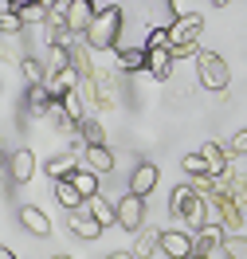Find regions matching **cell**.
Here are the masks:
<instances>
[{"label":"cell","mask_w":247,"mask_h":259,"mask_svg":"<svg viewBox=\"0 0 247 259\" xmlns=\"http://www.w3.org/2000/svg\"><path fill=\"white\" fill-rule=\"evenodd\" d=\"M86 48L90 51H114L118 39H122V8H106L90 20V28L82 32Z\"/></svg>","instance_id":"obj_1"},{"label":"cell","mask_w":247,"mask_h":259,"mask_svg":"<svg viewBox=\"0 0 247 259\" xmlns=\"http://www.w3.org/2000/svg\"><path fill=\"white\" fill-rule=\"evenodd\" d=\"M192 59H196L200 87H204V91H216V95H224L228 82H231V71H228V63H224V55H220V51H204V48H200Z\"/></svg>","instance_id":"obj_2"},{"label":"cell","mask_w":247,"mask_h":259,"mask_svg":"<svg viewBox=\"0 0 247 259\" xmlns=\"http://www.w3.org/2000/svg\"><path fill=\"white\" fill-rule=\"evenodd\" d=\"M145 196L137 193H126L118 200V228H126V232H141L145 228Z\"/></svg>","instance_id":"obj_3"},{"label":"cell","mask_w":247,"mask_h":259,"mask_svg":"<svg viewBox=\"0 0 247 259\" xmlns=\"http://www.w3.org/2000/svg\"><path fill=\"white\" fill-rule=\"evenodd\" d=\"M200 32H204V16L196 12H184L169 24V39H173V48L177 44H200Z\"/></svg>","instance_id":"obj_4"},{"label":"cell","mask_w":247,"mask_h":259,"mask_svg":"<svg viewBox=\"0 0 247 259\" xmlns=\"http://www.w3.org/2000/svg\"><path fill=\"white\" fill-rule=\"evenodd\" d=\"M161 251L169 259H188L196 255V236H188L181 228H173V232H161Z\"/></svg>","instance_id":"obj_5"},{"label":"cell","mask_w":247,"mask_h":259,"mask_svg":"<svg viewBox=\"0 0 247 259\" xmlns=\"http://www.w3.org/2000/svg\"><path fill=\"white\" fill-rule=\"evenodd\" d=\"M67 224H71V232H75L79 240H98L102 232H106V228H102L98 220L90 216V208H86V204H82V208H71V212H67Z\"/></svg>","instance_id":"obj_6"},{"label":"cell","mask_w":247,"mask_h":259,"mask_svg":"<svg viewBox=\"0 0 247 259\" xmlns=\"http://www.w3.org/2000/svg\"><path fill=\"white\" fill-rule=\"evenodd\" d=\"M35 169H39V165H35V153L28 146H20L16 153H8V173H12L16 185H28V181L35 177Z\"/></svg>","instance_id":"obj_7"},{"label":"cell","mask_w":247,"mask_h":259,"mask_svg":"<svg viewBox=\"0 0 247 259\" xmlns=\"http://www.w3.org/2000/svg\"><path fill=\"white\" fill-rule=\"evenodd\" d=\"M63 16H67V28H71L75 35H82L86 28H90V20L98 16V12H94V0H71Z\"/></svg>","instance_id":"obj_8"},{"label":"cell","mask_w":247,"mask_h":259,"mask_svg":"<svg viewBox=\"0 0 247 259\" xmlns=\"http://www.w3.org/2000/svg\"><path fill=\"white\" fill-rule=\"evenodd\" d=\"M20 228L32 232V236H39V240L51 236V220L43 216V208H35V204H20Z\"/></svg>","instance_id":"obj_9"},{"label":"cell","mask_w":247,"mask_h":259,"mask_svg":"<svg viewBox=\"0 0 247 259\" xmlns=\"http://www.w3.org/2000/svg\"><path fill=\"white\" fill-rule=\"evenodd\" d=\"M114 67H118V71H126V75L149 71V51H145V48H118Z\"/></svg>","instance_id":"obj_10"},{"label":"cell","mask_w":247,"mask_h":259,"mask_svg":"<svg viewBox=\"0 0 247 259\" xmlns=\"http://www.w3.org/2000/svg\"><path fill=\"white\" fill-rule=\"evenodd\" d=\"M82 165V157L75 153V149H63V153H55V157H47V181H59V177H71L75 169Z\"/></svg>","instance_id":"obj_11"},{"label":"cell","mask_w":247,"mask_h":259,"mask_svg":"<svg viewBox=\"0 0 247 259\" xmlns=\"http://www.w3.org/2000/svg\"><path fill=\"white\" fill-rule=\"evenodd\" d=\"M51 193H55V200H59V204H63L67 212H71V208H82V204H86V196H82L79 189H75V181H71V177L51 181Z\"/></svg>","instance_id":"obj_12"},{"label":"cell","mask_w":247,"mask_h":259,"mask_svg":"<svg viewBox=\"0 0 247 259\" xmlns=\"http://www.w3.org/2000/svg\"><path fill=\"white\" fill-rule=\"evenodd\" d=\"M196 189H192V185H177V189H173V193H169V212H173V216H188V212L196 208Z\"/></svg>","instance_id":"obj_13"},{"label":"cell","mask_w":247,"mask_h":259,"mask_svg":"<svg viewBox=\"0 0 247 259\" xmlns=\"http://www.w3.org/2000/svg\"><path fill=\"white\" fill-rule=\"evenodd\" d=\"M79 67L71 63V67H63V71H55V75H47V91H51V98H63L67 91H75L79 87Z\"/></svg>","instance_id":"obj_14"},{"label":"cell","mask_w":247,"mask_h":259,"mask_svg":"<svg viewBox=\"0 0 247 259\" xmlns=\"http://www.w3.org/2000/svg\"><path fill=\"white\" fill-rule=\"evenodd\" d=\"M86 208H90V216H94V220H98L102 228H114V224H118V204L110 200V196L94 193L90 200H86Z\"/></svg>","instance_id":"obj_15"},{"label":"cell","mask_w":247,"mask_h":259,"mask_svg":"<svg viewBox=\"0 0 247 259\" xmlns=\"http://www.w3.org/2000/svg\"><path fill=\"white\" fill-rule=\"evenodd\" d=\"M153 189H157V165H153V161H141L137 169H133V177H130V193L149 196Z\"/></svg>","instance_id":"obj_16"},{"label":"cell","mask_w":247,"mask_h":259,"mask_svg":"<svg viewBox=\"0 0 247 259\" xmlns=\"http://www.w3.org/2000/svg\"><path fill=\"white\" fill-rule=\"evenodd\" d=\"M133 236H137V240H133L130 251L137 259H153L161 251V232H157V228H141V232H133Z\"/></svg>","instance_id":"obj_17"},{"label":"cell","mask_w":247,"mask_h":259,"mask_svg":"<svg viewBox=\"0 0 247 259\" xmlns=\"http://www.w3.org/2000/svg\"><path fill=\"white\" fill-rule=\"evenodd\" d=\"M224 240H228V228H224V224H204L196 232V251L212 255L216 247H224Z\"/></svg>","instance_id":"obj_18"},{"label":"cell","mask_w":247,"mask_h":259,"mask_svg":"<svg viewBox=\"0 0 247 259\" xmlns=\"http://www.w3.org/2000/svg\"><path fill=\"white\" fill-rule=\"evenodd\" d=\"M82 165L94 169V173H110L114 169V153H110V146H86L82 149Z\"/></svg>","instance_id":"obj_19"},{"label":"cell","mask_w":247,"mask_h":259,"mask_svg":"<svg viewBox=\"0 0 247 259\" xmlns=\"http://www.w3.org/2000/svg\"><path fill=\"white\" fill-rule=\"evenodd\" d=\"M173 63H177V55L169 48H161V51H149V75L157 82H165V79H173Z\"/></svg>","instance_id":"obj_20"},{"label":"cell","mask_w":247,"mask_h":259,"mask_svg":"<svg viewBox=\"0 0 247 259\" xmlns=\"http://www.w3.org/2000/svg\"><path fill=\"white\" fill-rule=\"evenodd\" d=\"M200 153H204V161H208V169H212V177H224V173L231 169L228 153H224V146H216V142H204V146H200Z\"/></svg>","instance_id":"obj_21"},{"label":"cell","mask_w":247,"mask_h":259,"mask_svg":"<svg viewBox=\"0 0 247 259\" xmlns=\"http://www.w3.org/2000/svg\"><path fill=\"white\" fill-rule=\"evenodd\" d=\"M94 106H102V110L114 106V75H110V71H98V75H94Z\"/></svg>","instance_id":"obj_22"},{"label":"cell","mask_w":247,"mask_h":259,"mask_svg":"<svg viewBox=\"0 0 247 259\" xmlns=\"http://www.w3.org/2000/svg\"><path fill=\"white\" fill-rule=\"evenodd\" d=\"M51 106V91H47V82H32L28 87V114H35V118H43Z\"/></svg>","instance_id":"obj_23"},{"label":"cell","mask_w":247,"mask_h":259,"mask_svg":"<svg viewBox=\"0 0 247 259\" xmlns=\"http://www.w3.org/2000/svg\"><path fill=\"white\" fill-rule=\"evenodd\" d=\"M71 181H75V189H79V193L86 196V200L98 193V173H94V169H86V165H79V169L71 173Z\"/></svg>","instance_id":"obj_24"},{"label":"cell","mask_w":247,"mask_h":259,"mask_svg":"<svg viewBox=\"0 0 247 259\" xmlns=\"http://www.w3.org/2000/svg\"><path fill=\"white\" fill-rule=\"evenodd\" d=\"M43 67H47V75H55V71L71 67V44H51V48H47V59H43Z\"/></svg>","instance_id":"obj_25"},{"label":"cell","mask_w":247,"mask_h":259,"mask_svg":"<svg viewBox=\"0 0 247 259\" xmlns=\"http://www.w3.org/2000/svg\"><path fill=\"white\" fill-rule=\"evenodd\" d=\"M43 118H47V122H51L55 130H71V126H79V122H75V118L67 114L63 98H51V106H47V114H43Z\"/></svg>","instance_id":"obj_26"},{"label":"cell","mask_w":247,"mask_h":259,"mask_svg":"<svg viewBox=\"0 0 247 259\" xmlns=\"http://www.w3.org/2000/svg\"><path fill=\"white\" fill-rule=\"evenodd\" d=\"M79 130H82V138H86V146H106V130H102L98 118H82Z\"/></svg>","instance_id":"obj_27"},{"label":"cell","mask_w":247,"mask_h":259,"mask_svg":"<svg viewBox=\"0 0 247 259\" xmlns=\"http://www.w3.org/2000/svg\"><path fill=\"white\" fill-rule=\"evenodd\" d=\"M20 71H24L28 87H32V82H47V67L39 63V59H20Z\"/></svg>","instance_id":"obj_28"},{"label":"cell","mask_w":247,"mask_h":259,"mask_svg":"<svg viewBox=\"0 0 247 259\" xmlns=\"http://www.w3.org/2000/svg\"><path fill=\"white\" fill-rule=\"evenodd\" d=\"M20 32H24V20H20L12 8H4V12H0V35H20Z\"/></svg>","instance_id":"obj_29"},{"label":"cell","mask_w":247,"mask_h":259,"mask_svg":"<svg viewBox=\"0 0 247 259\" xmlns=\"http://www.w3.org/2000/svg\"><path fill=\"white\" fill-rule=\"evenodd\" d=\"M181 169H184V173H188V177H200V173H212V169H208V161H204V153H200V149H196V153H188V157H184V161H181Z\"/></svg>","instance_id":"obj_30"},{"label":"cell","mask_w":247,"mask_h":259,"mask_svg":"<svg viewBox=\"0 0 247 259\" xmlns=\"http://www.w3.org/2000/svg\"><path fill=\"white\" fill-rule=\"evenodd\" d=\"M161 48H173L169 28H149V35H145V51H161Z\"/></svg>","instance_id":"obj_31"},{"label":"cell","mask_w":247,"mask_h":259,"mask_svg":"<svg viewBox=\"0 0 247 259\" xmlns=\"http://www.w3.org/2000/svg\"><path fill=\"white\" fill-rule=\"evenodd\" d=\"M224 255L228 259H247V236H228V240H224Z\"/></svg>","instance_id":"obj_32"},{"label":"cell","mask_w":247,"mask_h":259,"mask_svg":"<svg viewBox=\"0 0 247 259\" xmlns=\"http://www.w3.org/2000/svg\"><path fill=\"white\" fill-rule=\"evenodd\" d=\"M231 153L247 157V126H243V130H235V138H231Z\"/></svg>","instance_id":"obj_33"},{"label":"cell","mask_w":247,"mask_h":259,"mask_svg":"<svg viewBox=\"0 0 247 259\" xmlns=\"http://www.w3.org/2000/svg\"><path fill=\"white\" fill-rule=\"evenodd\" d=\"M106 8H118L114 0H94V12H106Z\"/></svg>","instance_id":"obj_34"},{"label":"cell","mask_w":247,"mask_h":259,"mask_svg":"<svg viewBox=\"0 0 247 259\" xmlns=\"http://www.w3.org/2000/svg\"><path fill=\"white\" fill-rule=\"evenodd\" d=\"M106 259H137V255H133V251H110Z\"/></svg>","instance_id":"obj_35"},{"label":"cell","mask_w":247,"mask_h":259,"mask_svg":"<svg viewBox=\"0 0 247 259\" xmlns=\"http://www.w3.org/2000/svg\"><path fill=\"white\" fill-rule=\"evenodd\" d=\"M0 259H16V251H12V247H4V243H0Z\"/></svg>","instance_id":"obj_36"},{"label":"cell","mask_w":247,"mask_h":259,"mask_svg":"<svg viewBox=\"0 0 247 259\" xmlns=\"http://www.w3.org/2000/svg\"><path fill=\"white\" fill-rule=\"evenodd\" d=\"M212 4H216V8H228V4H231V0H212Z\"/></svg>","instance_id":"obj_37"},{"label":"cell","mask_w":247,"mask_h":259,"mask_svg":"<svg viewBox=\"0 0 247 259\" xmlns=\"http://www.w3.org/2000/svg\"><path fill=\"white\" fill-rule=\"evenodd\" d=\"M4 165H8V153H4V149H0V169H4Z\"/></svg>","instance_id":"obj_38"},{"label":"cell","mask_w":247,"mask_h":259,"mask_svg":"<svg viewBox=\"0 0 247 259\" xmlns=\"http://www.w3.org/2000/svg\"><path fill=\"white\" fill-rule=\"evenodd\" d=\"M188 259H212V255H204V251H196V255H188Z\"/></svg>","instance_id":"obj_39"},{"label":"cell","mask_w":247,"mask_h":259,"mask_svg":"<svg viewBox=\"0 0 247 259\" xmlns=\"http://www.w3.org/2000/svg\"><path fill=\"white\" fill-rule=\"evenodd\" d=\"M51 259H71V255H63V251H59V255H51Z\"/></svg>","instance_id":"obj_40"},{"label":"cell","mask_w":247,"mask_h":259,"mask_svg":"<svg viewBox=\"0 0 247 259\" xmlns=\"http://www.w3.org/2000/svg\"><path fill=\"white\" fill-rule=\"evenodd\" d=\"M4 4H12V0H4Z\"/></svg>","instance_id":"obj_41"}]
</instances>
